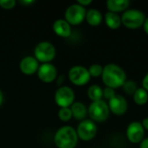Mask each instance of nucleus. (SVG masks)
I'll return each instance as SVG.
<instances>
[{
    "instance_id": "c756f323",
    "label": "nucleus",
    "mask_w": 148,
    "mask_h": 148,
    "mask_svg": "<svg viewBox=\"0 0 148 148\" xmlns=\"http://www.w3.org/2000/svg\"><path fill=\"white\" fill-rule=\"evenodd\" d=\"M33 3H34V1H32V0H28V1L27 0H22V1H20V3H22L23 5H29Z\"/></svg>"
},
{
    "instance_id": "a211bd4d",
    "label": "nucleus",
    "mask_w": 148,
    "mask_h": 148,
    "mask_svg": "<svg viewBox=\"0 0 148 148\" xmlns=\"http://www.w3.org/2000/svg\"><path fill=\"white\" fill-rule=\"evenodd\" d=\"M105 22L108 28L116 29L121 25V17L117 13L108 11L105 15Z\"/></svg>"
},
{
    "instance_id": "39448f33",
    "label": "nucleus",
    "mask_w": 148,
    "mask_h": 148,
    "mask_svg": "<svg viewBox=\"0 0 148 148\" xmlns=\"http://www.w3.org/2000/svg\"><path fill=\"white\" fill-rule=\"evenodd\" d=\"M109 112L108 104L102 100L93 101L88 109V114L94 122H103L107 121L109 116Z\"/></svg>"
},
{
    "instance_id": "7ed1b4c3",
    "label": "nucleus",
    "mask_w": 148,
    "mask_h": 148,
    "mask_svg": "<svg viewBox=\"0 0 148 148\" xmlns=\"http://www.w3.org/2000/svg\"><path fill=\"white\" fill-rule=\"evenodd\" d=\"M56 55V47L48 41H42L36 44L34 49V57L40 62L49 63L54 60Z\"/></svg>"
},
{
    "instance_id": "9d476101",
    "label": "nucleus",
    "mask_w": 148,
    "mask_h": 148,
    "mask_svg": "<svg viewBox=\"0 0 148 148\" xmlns=\"http://www.w3.org/2000/svg\"><path fill=\"white\" fill-rule=\"evenodd\" d=\"M37 76L38 78L45 82L50 83L56 80L57 78V70L56 68L50 62L49 63H42L37 70Z\"/></svg>"
},
{
    "instance_id": "bb28decb",
    "label": "nucleus",
    "mask_w": 148,
    "mask_h": 148,
    "mask_svg": "<svg viewBox=\"0 0 148 148\" xmlns=\"http://www.w3.org/2000/svg\"><path fill=\"white\" fill-rule=\"evenodd\" d=\"M77 3L80 4V5H82V6H83V7H85V6L92 3V0H78L77 1Z\"/></svg>"
},
{
    "instance_id": "a878e982",
    "label": "nucleus",
    "mask_w": 148,
    "mask_h": 148,
    "mask_svg": "<svg viewBox=\"0 0 148 148\" xmlns=\"http://www.w3.org/2000/svg\"><path fill=\"white\" fill-rule=\"evenodd\" d=\"M142 85H143V88L148 93V73L145 75V77L143 78Z\"/></svg>"
},
{
    "instance_id": "2f4dec72",
    "label": "nucleus",
    "mask_w": 148,
    "mask_h": 148,
    "mask_svg": "<svg viewBox=\"0 0 148 148\" xmlns=\"http://www.w3.org/2000/svg\"><path fill=\"white\" fill-rule=\"evenodd\" d=\"M3 94L2 90L0 89V106L3 104Z\"/></svg>"
},
{
    "instance_id": "b1692460",
    "label": "nucleus",
    "mask_w": 148,
    "mask_h": 148,
    "mask_svg": "<svg viewBox=\"0 0 148 148\" xmlns=\"http://www.w3.org/2000/svg\"><path fill=\"white\" fill-rule=\"evenodd\" d=\"M15 0H0V6L3 10H11L16 6Z\"/></svg>"
},
{
    "instance_id": "393cba45",
    "label": "nucleus",
    "mask_w": 148,
    "mask_h": 148,
    "mask_svg": "<svg viewBox=\"0 0 148 148\" xmlns=\"http://www.w3.org/2000/svg\"><path fill=\"white\" fill-rule=\"evenodd\" d=\"M116 95L115 92H114V88H106L105 89H103V96L108 99V101L111 100L113 97H114Z\"/></svg>"
},
{
    "instance_id": "0eeeda50",
    "label": "nucleus",
    "mask_w": 148,
    "mask_h": 148,
    "mask_svg": "<svg viewBox=\"0 0 148 148\" xmlns=\"http://www.w3.org/2000/svg\"><path fill=\"white\" fill-rule=\"evenodd\" d=\"M55 101L60 108H70L75 102V93L73 89L68 86L60 87L55 93Z\"/></svg>"
},
{
    "instance_id": "4468645a",
    "label": "nucleus",
    "mask_w": 148,
    "mask_h": 148,
    "mask_svg": "<svg viewBox=\"0 0 148 148\" xmlns=\"http://www.w3.org/2000/svg\"><path fill=\"white\" fill-rule=\"evenodd\" d=\"M54 32L60 37L67 38L71 35V25L65 19H57L53 23Z\"/></svg>"
},
{
    "instance_id": "f3484780",
    "label": "nucleus",
    "mask_w": 148,
    "mask_h": 148,
    "mask_svg": "<svg viewBox=\"0 0 148 148\" xmlns=\"http://www.w3.org/2000/svg\"><path fill=\"white\" fill-rule=\"evenodd\" d=\"M88 23L91 26H98L102 22V15L96 9H90L87 11L86 18Z\"/></svg>"
},
{
    "instance_id": "cd10ccee",
    "label": "nucleus",
    "mask_w": 148,
    "mask_h": 148,
    "mask_svg": "<svg viewBox=\"0 0 148 148\" xmlns=\"http://www.w3.org/2000/svg\"><path fill=\"white\" fill-rule=\"evenodd\" d=\"M140 148H148V138L143 139V140L140 142Z\"/></svg>"
},
{
    "instance_id": "9b49d317",
    "label": "nucleus",
    "mask_w": 148,
    "mask_h": 148,
    "mask_svg": "<svg viewBox=\"0 0 148 148\" xmlns=\"http://www.w3.org/2000/svg\"><path fill=\"white\" fill-rule=\"evenodd\" d=\"M145 129L139 121L131 122L127 128V137L128 140L134 144L140 143L143 140Z\"/></svg>"
},
{
    "instance_id": "5701e85b",
    "label": "nucleus",
    "mask_w": 148,
    "mask_h": 148,
    "mask_svg": "<svg viewBox=\"0 0 148 148\" xmlns=\"http://www.w3.org/2000/svg\"><path fill=\"white\" fill-rule=\"evenodd\" d=\"M102 71H103V68L100 64H93L88 69L89 75L92 77H99V76H101V74H102Z\"/></svg>"
},
{
    "instance_id": "2eb2a0df",
    "label": "nucleus",
    "mask_w": 148,
    "mask_h": 148,
    "mask_svg": "<svg viewBox=\"0 0 148 148\" xmlns=\"http://www.w3.org/2000/svg\"><path fill=\"white\" fill-rule=\"evenodd\" d=\"M130 5L129 0H108L107 1V8L110 12L117 13L123 11Z\"/></svg>"
},
{
    "instance_id": "dca6fc26",
    "label": "nucleus",
    "mask_w": 148,
    "mask_h": 148,
    "mask_svg": "<svg viewBox=\"0 0 148 148\" xmlns=\"http://www.w3.org/2000/svg\"><path fill=\"white\" fill-rule=\"evenodd\" d=\"M70 109H71L73 117L78 121H83L88 114V109L86 106L82 102H80V101L74 102L71 105Z\"/></svg>"
},
{
    "instance_id": "7c9ffc66",
    "label": "nucleus",
    "mask_w": 148,
    "mask_h": 148,
    "mask_svg": "<svg viewBox=\"0 0 148 148\" xmlns=\"http://www.w3.org/2000/svg\"><path fill=\"white\" fill-rule=\"evenodd\" d=\"M142 126H143V127H144V129L146 128L147 130H148V117L147 118H145L144 120H143V121H142Z\"/></svg>"
},
{
    "instance_id": "6e6552de",
    "label": "nucleus",
    "mask_w": 148,
    "mask_h": 148,
    "mask_svg": "<svg viewBox=\"0 0 148 148\" xmlns=\"http://www.w3.org/2000/svg\"><path fill=\"white\" fill-rule=\"evenodd\" d=\"M88 69L83 66H74L69 71V81L75 86H84L90 80Z\"/></svg>"
},
{
    "instance_id": "1a4fd4ad",
    "label": "nucleus",
    "mask_w": 148,
    "mask_h": 148,
    "mask_svg": "<svg viewBox=\"0 0 148 148\" xmlns=\"http://www.w3.org/2000/svg\"><path fill=\"white\" fill-rule=\"evenodd\" d=\"M76 133L80 140L89 141L95 137L97 134V127L92 120H83L78 125Z\"/></svg>"
},
{
    "instance_id": "473e14b6",
    "label": "nucleus",
    "mask_w": 148,
    "mask_h": 148,
    "mask_svg": "<svg viewBox=\"0 0 148 148\" xmlns=\"http://www.w3.org/2000/svg\"><path fill=\"white\" fill-rule=\"evenodd\" d=\"M63 81H64V76H63V75H61V76L59 77V79L57 80L58 85H60V84L62 83V82H63Z\"/></svg>"
},
{
    "instance_id": "f03ea898",
    "label": "nucleus",
    "mask_w": 148,
    "mask_h": 148,
    "mask_svg": "<svg viewBox=\"0 0 148 148\" xmlns=\"http://www.w3.org/2000/svg\"><path fill=\"white\" fill-rule=\"evenodd\" d=\"M78 140L76 130L70 126L60 127L54 136V142L57 148H75Z\"/></svg>"
},
{
    "instance_id": "6ab92c4d",
    "label": "nucleus",
    "mask_w": 148,
    "mask_h": 148,
    "mask_svg": "<svg viewBox=\"0 0 148 148\" xmlns=\"http://www.w3.org/2000/svg\"><path fill=\"white\" fill-rule=\"evenodd\" d=\"M88 96L92 102L101 101L103 97V89L99 85H92L88 89Z\"/></svg>"
},
{
    "instance_id": "f257e3e1",
    "label": "nucleus",
    "mask_w": 148,
    "mask_h": 148,
    "mask_svg": "<svg viewBox=\"0 0 148 148\" xmlns=\"http://www.w3.org/2000/svg\"><path fill=\"white\" fill-rule=\"evenodd\" d=\"M101 78L108 88L114 89L123 86L127 81V75L124 69L119 65L109 63L103 68Z\"/></svg>"
},
{
    "instance_id": "423d86ee",
    "label": "nucleus",
    "mask_w": 148,
    "mask_h": 148,
    "mask_svg": "<svg viewBox=\"0 0 148 148\" xmlns=\"http://www.w3.org/2000/svg\"><path fill=\"white\" fill-rule=\"evenodd\" d=\"M87 10L85 7L76 3H73L69 5L65 10L64 17L65 20L70 25H78L83 22L86 18Z\"/></svg>"
},
{
    "instance_id": "20e7f679",
    "label": "nucleus",
    "mask_w": 148,
    "mask_h": 148,
    "mask_svg": "<svg viewBox=\"0 0 148 148\" xmlns=\"http://www.w3.org/2000/svg\"><path fill=\"white\" fill-rule=\"evenodd\" d=\"M146 20L145 14L139 10H127L121 16V23L128 29H139Z\"/></svg>"
},
{
    "instance_id": "f8f14e48",
    "label": "nucleus",
    "mask_w": 148,
    "mask_h": 148,
    "mask_svg": "<svg viewBox=\"0 0 148 148\" xmlns=\"http://www.w3.org/2000/svg\"><path fill=\"white\" fill-rule=\"evenodd\" d=\"M108 108L113 114L116 115H122L127 112L128 104L127 100L123 96L116 95L114 97L109 100Z\"/></svg>"
},
{
    "instance_id": "c85d7f7f",
    "label": "nucleus",
    "mask_w": 148,
    "mask_h": 148,
    "mask_svg": "<svg viewBox=\"0 0 148 148\" xmlns=\"http://www.w3.org/2000/svg\"><path fill=\"white\" fill-rule=\"evenodd\" d=\"M143 28H144L145 32L148 35V17H146V20L143 23Z\"/></svg>"
},
{
    "instance_id": "412c9836",
    "label": "nucleus",
    "mask_w": 148,
    "mask_h": 148,
    "mask_svg": "<svg viewBox=\"0 0 148 148\" xmlns=\"http://www.w3.org/2000/svg\"><path fill=\"white\" fill-rule=\"evenodd\" d=\"M58 117L63 122L69 121L72 119V117H73L70 108H60L59 109V112H58Z\"/></svg>"
},
{
    "instance_id": "ddd939ff",
    "label": "nucleus",
    "mask_w": 148,
    "mask_h": 148,
    "mask_svg": "<svg viewBox=\"0 0 148 148\" xmlns=\"http://www.w3.org/2000/svg\"><path fill=\"white\" fill-rule=\"evenodd\" d=\"M39 66V62L31 56H27L23 57L19 63L20 71L27 75H31L36 73Z\"/></svg>"
},
{
    "instance_id": "4be33fe9",
    "label": "nucleus",
    "mask_w": 148,
    "mask_h": 148,
    "mask_svg": "<svg viewBox=\"0 0 148 148\" xmlns=\"http://www.w3.org/2000/svg\"><path fill=\"white\" fill-rule=\"evenodd\" d=\"M122 87H123V89H124L125 93L127 94V95H134L136 92V90L138 89L136 82H134V81H131V80L126 81Z\"/></svg>"
},
{
    "instance_id": "aec40b11",
    "label": "nucleus",
    "mask_w": 148,
    "mask_h": 148,
    "mask_svg": "<svg viewBox=\"0 0 148 148\" xmlns=\"http://www.w3.org/2000/svg\"><path fill=\"white\" fill-rule=\"evenodd\" d=\"M134 101L139 106L145 105L148 101V93L143 88H138L136 92L134 94Z\"/></svg>"
}]
</instances>
